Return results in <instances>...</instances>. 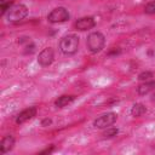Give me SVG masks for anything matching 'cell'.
Wrapping results in <instances>:
<instances>
[{
	"mask_svg": "<svg viewBox=\"0 0 155 155\" xmlns=\"http://www.w3.org/2000/svg\"><path fill=\"white\" fill-rule=\"evenodd\" d=\"M79 44H80V40L78 35L68 34V35H64L59 40V50L65 56H73L78 52Z\"/></svg>",
	"mask_w": 155,
	"mask_h": 155,
	"instance_id": "6da1fadb",
	"label": "cell"
},
{
	"mask_svg": "<svg viewBox=\"0 0 155 155\" xmlns=\"http://www.w3.org/2000/svg\"><path fill=\"white\" fill-rule=\"evenodd\" d=\"M86 45H87V48L92 53L101 52L104 48L105 38L101 31H92L88 34V36L86 39Z\"/></svg>",
	"mask_w": 155,
	"mask_h": 155,
	"instance_id": "7a4b0ae2",
	"label": "cell"
},
{
	"mask_svg": "<svg viewBox=\"0 0 155 155\" xmlns=\"http://www.w3.org/2000/svg\"><path fill=\"white\" fill-rule=\"evenodd\" d=\"M27 16H28V7L25 5H23V4H15L6 12L7 21L12 22V23L23 21Z\"/></svg>",
	"mask_w": 155,
	"mask_h": 155,
	"instance_id": "3957f363",
	"label": "cell"
},
{
	"mask_svg": "<svg viewBox=\"0 0 155 155\" xmlns=\"http://www.w3.org/2000/svg\"><path fill=\"white\" fill-rule=\"evenodd\" d=\"M70 18V13L69 11L63 7V6H58L56 8H53L48 15H47V19L51 23H62L65 22Z\"/></svg>",
	"mask_w": 155,
	"mask_h": 155,
	"instance_id": "277c9868",
	"label": "cell"
},
{
	"mask_svg": "<svg viewBox=\"0 0 155 155\" xmlns=\"http://www.w3.org/2000/svg\"><path fill=\"white\" fill-rule=\"evenodd\" d=\"M116 119H117V114L116 113H105L101 116H98L94 121H93V126L96 128H107L111 125H114L116 122Z\"/></svg>",
	"mask_w": 155,
	"mask_h": 155,
	"instance_id": "5b68a950",
	"label": "cell"
},
{
	"mask_svg": "<svg viewBox=\"0 0 155 155\" xmlns=\"http://www.w3.org/2000/svg\"><path fill=\"white\" fill-rule=\"evenodd\" d=\"M54 59V52L51 47H45L40 53H39V57H38V62L41 67H48L52 64Z\"/></svg>",
	"mask_w": 155,
	"mask_h": 155,
	"instance_id": "8992f818",
	"label": "cell"
},
{
	"mask_svg": "<svg viewBox=\"0 0 155 155\" xmlns=\"http://www.w3.org/2000/svg\"><path fill=\"white\" fill-rule=\"evenodd\" d=\"M94 25H96V21H94V18L91 17V16L81 17V18H79V19L75 22V28H76L78 30H81V31L90 30V29H92Z\"/></svg>",
	"mask_w": 155,
	"mask_h": 155,
	"instance_id": "52a82bcc",
	"label": "cell"
},
{
	"mask_svg": "<svg viewBox=\"0 0 155 155\" xmlns=\"http://www.w3.org/2000/svg\"><path fill=\"white\" fill-rule=\"evenodd\" d=\"M36 111H38V110H36L35 107L25 108L24 110H22V111L17 115V117H16V122H17L18 125H22V124H24V122L31 120V119L36 115Z\"/></svg>",
	"mask_w": 155,
	"mask_h": 155,
	"instance_id": "ba28073f",
	"label": "cell"
},
{
	"mask_svg": "<svg viewBox=\"0 0 155 155\" xmlns=\"http://www.w3.org/2000/svg\"><path fill=\"white\" fill-rule=\"evenodd\" d=\"M13 145H15V137L11 136V134L5 136V137L1 139V143H0L1 154H6V153H8L10 150H12Z\"/></svg>",
	"mask_w": 155,
	"mask_h": 155,
	"instance_id": "9c48e42d",
	"label": "cell"
},
{
	"mask_svg": "<svg viewBox=\"0 0 155 155\" xmlns=\"http://www.w3.org/2000/svg\"><path fill=\"white\" fill-rule=\"evenodd\" d=\"M154 90H155V80H148L137 87V93L139 96H145Z\"/></svg>",
	"mask_w": 155,
	"mask_h": 155,
	"instance_id": "30bf717a",
	"label": "cell"
},
{
	"mask_svg": "<svg viewBox=\"0 0 155 155\" xmlns=\"http://www.w3.org/2000/svg\"><path fill=\"white\" fill-rule=\"evenodd\" d=\"M74 99H75V96H73V94H63V96H61V97H58L56 99L54 105L57 108H64L68 104H70Z\"/></svg>",
	"mask_w": 155,
	"mask_h": 155,
	"instance_id": "8fae6325",
	"label": "cell"
},
{
	"mask_svg": "<svg viewBox=\"0 0 155 155\" xmlns=\"http://www.w3.org/2000/svg\"><path fill=\"white\" fill-rule=\"evenodd\" d=\"M145 111H147V108H145V105L142 104V103H136V104H133V107L131 108V114H132V116H134V117H139V116L144 115Z\"/></svg>",
	"mask_w": 155,
	"mask_h": 155,
	"instance_id": "7c38bea8",
	"label": "cell"
},
{
	"mask_svg": "<svg viewBox=\"0 0 155 155\" xmlns=\"http://www.w3.org/2000/svg\"><path fill=\"white\" fill-rule=\"evenodd\" d=\"M119 133V130L117 128H115V127H107V130L102 133V136L104 137V138H113V137H115L116 134Z\"/></svg>",
	"mask_w": 155,
	"mask_h": 155,
	"instance_id": "4fadbf2b",
	"label": "cell"
},
{
	"mask_svg": "<svg viewBox=\"0 0 155 155\" xmlns=\"http://www.w3.org/2000/svg\"><path fill=\"white\" fill-rule=\"evenodd\" d=\"M151 78H154V74H153L151 71H149V70L142 71V73L138 75V80H140V81H148V80H150Z\"/></svg>",
	"mask_w": 155,
	"mask_h": 155,
	"instance_id": "5bb4252c",
	"label": "cell"
},
{
	"mask_svg": "<svg viewBox=\"0 0 155 155\" xmlns=\"http://www.w3.org/2000/svg\"><path fill=\"white\" fill-rule=\"evenodd\" d=\"M145 13L148 15H155V1H150L145 5V8H144Z\"/></svg>",
	"mask_w": 155,
	"mask_h": 155,
	"instance_id": "9a60e30c",
	"label": "cell"
},
{
	"mask_svg": "<svg viewBox=\"0 0 155 155\" xmlns=\"http://www.w3.org/2000/svg\"><path fill=\"white\" fill-rule=\"evenodd\" d=\"M51 122H52V120H51V119H44V120L41 121V126H44V127H46V126H48V125H51Z\"/></svg>",
	"mask_w": 155,
	"mask_h": 155,
	"instance_id": "2e32d148",
	"label": "cell"
},
{
	"mask_svg": "<svg viewBox=\"0 0 155 155\" xmlns=\"http://www.w3.org/2000/svg\"><path fill=\"white\" fill-rule=\"evenodd\" d=\"M52 149H53V145H51V148H50V149L47 148V149H45V150H42V151H41L40 154H45V153H51V151H52Z\"/></svg>",
	"mask_w": 155,
	"mask_h": 155,
	"instance_id": "e0dca14e",
	"label": "cell"
},
{
	"mask_svg": "<svg viewBox=\"0 0 155 155\" xmlns=\"http://www.w3.org/2000/svg\"><path fill=\"white\" fill-rule=\"evenodd\" d=\"M7 2H11V0H0V4H7Z\"/></svg>",
	"mask_w": 155,
	"mask_h": 155,
	"instance_id": "ac0fdd59",
	"label": "cell"
},
{
	"mask_svg": "<svg viewBox=\"0 0 155 155\" xmlns=\"http://www.w3.org/2000/svg\"><path fill=\"white\" fill-rule=\"evenodd\" d=\"M151 101H153V102H155V90L153 91V94H151Z\"/></svg>",
	"mask_w": 155,
	"mask_h": 155,
	"instance_id": "d6986e66",
	"label": "cell"
}]
</instances>
